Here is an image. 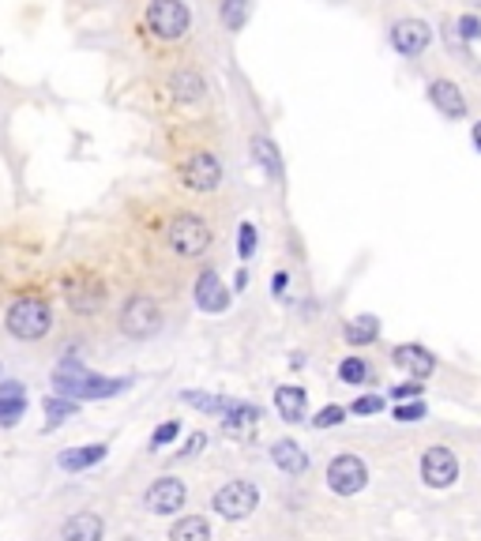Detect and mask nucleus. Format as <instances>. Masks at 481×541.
Listing matches in <instances>:
<instances>
[{
  "label": "nucleus",
  "instance_id": "obj_25",
  "mask_svg": "<svg viewBox=\"0 0 481 541\" xmlns=\"http://www.w3.org/2000/svg\"><path fill=\"white\" fill-rule=\"evenodd\" d=\"M376 339H380V320H376V316H361V320L346 324V342L368 346V342H376Z\"/></svg>",
  "mask_w": 481,
  "mask_h": 541
},
{
  "label": "nucleus",
  "instance_id": "obj_35",
  "mask_svg": "<svg viewBox=\"0 0 481 541\" xmlns=\"http://www.w3.org/2000/svg\"><path fill=\"white\" fill-rule=\"evenodd\" d=\"M459 30H462V38H467V42H474V38H481V20H477V15H462Z\"/></svg>",
  "mask_w": 481,
  "mask_h": 541
},
{
  "label": "nucleus",
  "instance_id": "obj_33",
  "mask_svg": "<svg viewBox=\"0 0 481 541\" xmlns=\"http://www.w3.org/2000/svg\"><path fill=\"white\" fill-rule=\"evenodd\" d=\"M343 421V406H324V410H319L316 413V428H331V425H339Z\"/></svg>",
  "mask_w": 481,
  "mask_h": 541
},
{
  "label": "nucleus",
  "instance_id": "obj_13",
  "mask_svg": "<svg viewBox=\"0 0 481 541\" xmlns=\"http://www.w3.org/2000/svg\"><path fill=\"white\" fill-rule=\"evenodd\" d=\"M102 534H106V522L94 512H75L60 527V541H102Z\"/></svg>",
  "mask_w": 481,
  "mask_h": 541
},
{
  "label": "nucleus",
  "instance_id": "obj_26",
  "mask_svg": "<svg viewBox=\"0 0 481 541\" xmlns=\"http://www.w3.org/2000/svg\"><path fill=\"white\" fill-rule=\"evenodd\" d=\"M181 399L203 413H226L237 406V399H222V395H203V391H181Z\"/></svg>",
  "mask_w": 481,
  "mask_h": 541
},
{
  "label": "nucleus",
  "instance_id": "obj_18",
  "mask_svg": "<svg viewBox=\"0 0 481 541\" xmlns=\"http://www.w3.org/2000/svg\"><path fill=\"white\" fill-rule=\"evenodd\" d=\"M222 418H226V421H222V433L233 436V440H245V436H252L256 421H260V410L248 406V403H237L233 410L222 413Z\"/></svg>",
  "mask_w": 481,
  "mask_h": 541
},
{
  "label": "nucleus",
  "instance_id": "obj_22",
  "mask_svg": "<svg viewBox=\"0 0 481 541\" xmlns=\"http://www.w3.org/2000/svg\"><path fill=\"white\" fill-rule=\"evenodd\" d=\"M275 406H279V413H282V421L297 425V421L304 418V406H309V399H304V391H301V388H279Z\"/></svg>",
  "mask_w": 481,
  "mask_h": 541
},
{
  "label": "nucleus",
  "instance_id": "obj_20",
  "mask_svg": "<svg viewBox=\"0 0 481 541\" xmlns=\"http://www.w3.org/2000/svg\"><path fill=\"white\" fill-rule=\"evenodd\" d=\"M271 459H275V467H279V470L294 474V477L309 470V455H304L294 440H275V443H271Z\"/></svg>",
  "mask_w": 481,
  "mask_h": 541
},
{
  "label": "nucleus",
  "instance_id": "obj_19",
  "mask_svg": "<svg viewBox=\"0 0 481 541\" xmlns=\"http://www.w3.org/2000/svg\"><path fill=\"white\" fill-rule=\"evenodd\" d=\"M203 90H207V83H203V75L200 72H192V68H177L170 75V94L177 102H200L203 98Z\"/></svg>",
  "mask_w": 481,
  "mask_h": 541
},
{
  "label": "nucleus",
  "instance_id": "obj_21",
  "mask_svg": "<svg viewBox=\"0 0 481 541\" xmlns=\"http://www.w3.org/2000/svg\"><path fill=\"white\" fill-rule=\"evenodd\" d=\"M252 158H256V166H260L271 181H282V162H279V147L271 143L267 136H256L252 139Z\"/></svg>",
  "mask_w": 481,
  "mask_h": 541
},
{
  "label": "nucleus",
  "instance_id": "obj_6",
  "mask_svg": "<svg viewBox=\"0 0 481 541\" xmlns=\"http://www.w3.org/2000/svg\"><path fill=\"white\" fill-rule=\"evenodd\" d=\"M260 504V492H256L252 482H230L215 492V512L222 519H248Z\"/></svg>",
  "mask_w": 481,
  "mask_h": 541
},
{
  "label": "nucleus",
  "instance_id": "obj_23",
  "mask_svg": "<svg viewBox=\"0 0 481 541\" xmlns=\"http://www.w3.org/2000/svg\"><path fill=\"white\" fill-rule=\"evenodd\" d=\"M170 541H211V527H207L203 515H185L173 522Z\"/></svg>",
  "mask_w": 481,
  "mask_h": 541
},
{
  "label": "nucleus",
  "instance_id": "obj_28",
  "mask_svg": "<svg viewBox=\"0 0 481 541\" xmlns=\"http://www.w3.org/2000/svg\"><path fill=\"white\" fill-rule=\"evenodd\" d=\"M23 413H27V399H0V425L4 428L20 425Z\"/></svg>",
  "mask_w": 481,
  "mask_h": 541
},
{
  "label": "nucleus",
  "instance_id": "obj_40",
  "mask_svg": "<svg viewBox=\"0 0 481 541\" xmlns=\"http://www.w3.org/2000/svg\"><path fill=\"white\" fill-rule=\"evenodd\" d=\"M121 541H136V537H121Z\"/></svg>",
  "mask_w": 481,
  "mask_h": 541
},
{
  "label": "nucleus",
  "instance_id": "obj_34",
  "mask_svg": "<svg viewBox=\"0 0 481 541\" xmlns=\"http://www.w3.org/2000/svg\"><path fill=\"white\" fill-rule=\"evenodd\" d=\"M0 399H27L23 380H0Z\"/></svg>",
  "mask_w": 481,
  "mask_h": 541
},
{
  "label": "nucleus",
  "instance_id": "obj_24",
  "mask_svg": "<svg viewBox=\"0 0 481 541\" xmlns=\"http://www.w3.org/2000/svg\"><path fill=\"white\" fill-rule=\"evenodd\" d=\"M42 410H45V428H57V425H64V418H75L79 403L64 399V395H50V399L42 403Z\"/></svg>",
  "mask_w": 481,
  "mask_h": 541
},
{
  "label": "nucleus",
  "instance_id": "obj_39",
  "mask_svg": "<svg viewBox=\"0 0 481 541\" xmlns=\"http://www.w3.org/2000/svg\"><path fill=\"white\" fill-rule=\"evenodd\" d=\"M474 147H477V151H481V121H477V124H474Z\"/></svg>",
  "mask_w": 481,
  "mask_h": 541
},
{
  "label": "nucleus",
  "instance_id": "obj_10",
  "mask_svg": "<svg viewBox=\"0 0 481 541\" xmlns=\"http://www.w3.org/2000/svg\"><path fill=\"white\" fill-rule=\"evenodd\" d=\"M185 497H188L185 482H177V477H158V482L147 489L143 504H147L151 515H177L185 507Z\"/></svg>",
  "mask_w": 481,
  "mask_h": 541
},
{
  "label": "nucleus",
  "instance_id": "obj_7",
  "mask_svg": "<svg viewBox=\"0 0 481 541\" xmlns=\"http://www.w3.org/2000/svg\"><path fill=\"white\" fill-rule=\"evenodd\" d=\"M181 181H185V188H192V192H215V188L222 184V162L207 151L188 154L185 166H181Z\"/></svg>",
  "mask_w": 481,
  "mask_h": 541
},
{
  "label": "nucleus",
  "instance_id": "obj_37",
  "mask_svg": "<svg viewBox=\"0 0 481 541\" xmlns=\"http://www.w3.org/2000/svg\"><path fill=\"white\" fill-rule=\"evenodd\" d=\"M383 410V399H376V395H365V399L354 403V413H376Z\"/></svg>",
  "mask_w": 481,
  "mask_h": 541
},
{
  "label": "nucleus",
  "instance_id": "obj_12",
  "mask_svg": "<svg viewBox=\"0 0 481 541\" xmlns=\"http://www.w3.org/2000/svg\"><path fill=\"white\" fill-rule=\"evenodd\" d=\"M432 42V30H429V23H422V20H398L395 27H391V45L403 57H414V53H422L425 45Z\"/></svg>",
  "mask_w": 481,
  "mask_h": 541
},
{
  "label": "nucleus",
  "instance_id": "obj_15",
  "mask_svg": "<svg viewBox=\"0 0 481 541\" xmlns=\"http://www.w3.org/2000/svg\"><path fill=\"white\" fill-rule=\"evenodd\" d=\"M429 98L444 117H452V121L467 117V98H462V90L452 83V79H437V83L429 87Z\"/></svg>",
  "mask_w": 481,
  "mask_h": 541
},
{
  "label": "nucleus",
  "instance_id": "obj_32",
  "mask_svg": "<svg viewBox=\"0 0 481 541\" xmlns=\"http://www.w3.org/2000/svg\"><path fill=\"white\" fill-rule=\"evenodd\" d=\"M395 418L398 421H422L425 418V403H403V406H395Z\"/></svg>",
  "mask_w": 481,
  "mask_h": 541
},
{
  "label": "nucleus",
  "instance_id": "obj_27",
  "mask_svg": "<svg viewBox=\"0 0 481 541\" xmlns=\"http://www.w3.org/2000/svg\"><path fill=\"white\" fill-rule=\"evenodd\" d=\"M248 12H252L248 0H222V23H226L230 30L245 27L248 23Z\"/></svg>",
  "mask_w": 481,
  "mask_h": 541
},
{
  "label": "nucleus",
  "instance_id": "obj_8",
  "mask_svg": "<svg viewBox=\"0 0 481 541\" xmlns=\"http://www.w3.org/2000/svg\"><path fill=\"white\" fill-rule=\"evenodd\" d=\"M64 301H68L72 312H79V316H94V312L106 305V286L94 278V275L68 278V282H64Z\"/></svg>",
  "mask_w": 481,
  "mask_h": 541
},
{
  "label": "nucleus",
  "instance_id": "obj_29",
  "mask_svg": "<svg viewBox=\"0 0 481 541\" xmlns=\"http://www.w3.org/2000/svg\"><path fill=\"white\" fill-rule=\"evenodd\" d=\"M339 376L346 380V384H365V380H368V365L358 361V357H346L343 369H339Z\"/></svg>",
  "mask_w": 481,
  "mask_h": 541
},
{
  "label": "nucleus",
  "instance_id": "obj_17",
  "mask_svg": "<svg viewBox=\"0 0 481 541\" xmlns=\"http://www.w3.org/2000/svg\"><path fill=\"white\" fill-rule=\"evenodd\" d=\"M106 451H109L106 443H83V448H68V451L57 455V467L68 470V474H79V470H87L94 463H102Z\"/></svg>",
  "mask_w": 481,
  "mask_h": 541
},
{
  "label": "nucleus",
  "instance_id": "obj_31",
  "mask_svg": "<svg viewBox=\"0 0 481 541\" xmlns=\"http://www.w3.org/2000/svg\"><path fill=\"white\" fill-rule=\"evenodd\" d=\"M181 433V421H166V425H158L154 428V436H151V448H166L170 440H177Z\"/></svg>",
  "mask_w": 481,
  "mask_h": 541
},
{
  "label": "nucleus",
  "instance_id": "obj_16",
  "mask_svg": "<svg viewBox=\"0 0 481 541\" xmlns=\"http://www.w3.org/2000/svg\"><path fill=\"white\" fill-rule=\"evenodd\" d=\"M395 365H398V369H406L414 380H425V376H432V369H437V357H432L429 349L406 342V346L395 349Z\"/></svg>",
  "mask_w": 481,
  "mask_h": 541
},
{
  "label": "nucleus",
  "instance_id": "obj_5",
  "mask_svg": "<svg viewBox=\"0 0 481 541\" xmlns=\"http://www.w3.org/2000/svg\"><path fill=\"white\" fill-rule=\"evenodd\" d=\"M121 331L128 339H151L162 331V309H158L154 297H128L124 309H121Z\"/></svg>",
  "mask_w": 481,
  "mask_h": 541
},
{
  "label": "nucleus",
  "instance_id": "obj_14",
  "mask_svg": "<svg viewBox=\"0 0 481 541\" xmlns=\"http://www.w3.org/2000/svg\"><path fill=\"white\" fill-rule=\"evenodd\" d=\"M196 305L203 312H226L230 294H226V286H222V278L215 275V270H203V275L196 278Z\"/></svg>",
  "mask_w": 481,
  "mask_h": 541
},
{
  "label": "nucleus",
  "instance_id": "obj_9",
  "mask_svg": "<svg viewBox=\"0 0 481 541\" xmlns=\"http://www.w3.org/2000/svg\"><path fill=\"white\" fill-rule=\"evenodd\" d=\"M365 482H368V470L358 455H339L327 467V485H331V492H339V497H354V492L365 489Z\"/></svg>",
  "mask_w": 481,
  "mask_h": 541
},
{
  "label": "nucleus",
  "instance_id": "obj_38",
  "mask_svg": "<svg viewBox=\"0 0 481 541\" xmlns=\"http://www.w3.org/2000/svg\"><path fill=\"white\" fill-rule=\"evenodd\" d=\"M203 443H207V436H203V433H196V436H192V440L185 443V451H181V455H185V459H188V455H196V451L203 448Z\"/></svg>",
  "mask_w": 481,
  "mask_h": 541
},
{
  "label": "nucleus",
  "instance_id": "obj_1",
  "mask_svg": "<svg viewBox=\"0 0 481 541\" xmlns=\"http://www.w3.org/2000/svg\"><path fill=\"white\" fill-rule=\"evenodd\" d=\"M128 388H132V380L128 376H99L75 357L57 361V369H53V391L64 395V399H75V403L114 399V395H121Z\"/></svg>",
  "mask_w": 481,
  "mask_h": 541
},
{
  "label": "nucleus",
  "instance_id": "obj_11",
  "mask_svg": "<svg viewBox=\"0 0 481 541\" xmlns=\"http://www.w3.org/2000/svg\"><path fill=\"white\" fill-rule=\"evenodd\" d=\"M422 477L432 489H447L459 477V459L447 448H429L422 459Z\"/></svg>",
  "mask_w": 481,
  "mask_h": 541
},
{
  "label": "nucleus",
  "instance_id": "obj_36",
  "mask_svg": "<svg viewBox=\"0 0 481 541\" xmlns=\"http://www.w3.org/2000/svg\"><path fill=\"white\" fill-rule=\"evenodd\" d=\"M391 399H395V403L422 399V384H398V388H391Z\"/></svg>",
  "mask_w": 481,
  "mask_h": 541
},
{
  "label": "nucleus",
  "instance_id": "obj_4",
  "mask_svg": "<svg viewBox=\"0 0 481 541\" xmlns=\"http://www.w3.org/2000/svg\"><path fill=\"white\" fill-rule=\"evenodd\" d=\"M166 241L170 248L177 252V256H203L207 248H211V226H207L203 218L196 215H177L170 222V230H166Z\"/></svg>",
  "mask_w": 481,
  "mask_h": 541
},
{
  "label": "nucleus",
  "instance_id": "obj_30",
  "mask_svg": "<svg viewBox=\"0 0 481 541\" xmlns=\"http://www.w3.org/2000/svg\"><path fill=\"white\" fill-rule=\"evenodd\" d=\"M237 252H240V260H248L252 252H256V226H252V222H240V230H237Z\"/></svg>",
  "mask_w": 481,
  "mask_h": 541
},
{
  "label": "nucleus",
  "instance_id": "obj_3",
  "mask_svg": "<svg viewBox=\"0 0 481 541\" xmlns=\"http://www.w3.org/2000/svg\"><path fill=\"white\" fill-rule=\"evenodd\" d=\"M147 30L154 38H162V42H177L188 35V23H192V12L185 0H151L147 4Z\"/></svg>",
  "mask_w": 481,
  "mask_h": 541
},
{
  "label": "nucleus",
  "instance_id": "obj_2",
  "mask_svg": "<svg viewBox=\"0 0 481 541\" xmlns=\"http://www.w3.org/2000/svg\"><path fill=\"white\" fill-rule=\"evenodd\" d=\"M50 327H53V309L45 297L23 294V297H15L4 312V331L20 342H38L50 335Z\"/></svg>",
  "mask_w": 481,
  "mask_h": 541
}]
</instances>
